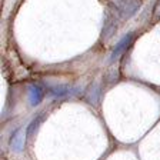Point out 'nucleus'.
Listing matches in <instances>:
<instances>
[{
  "label": "nucleus",
  "instance_id": "1",
  "mask_svg": "<svg viewBox=\"0 0 160 160\" xmlns=\"http://www.w3.org/2000/svg\"><path fill=\"white\" fill-rule=\"evenodd\" d=\"M26 133L27 129L26 127H20L13 133L12 139H10V149L16 152V153H20L23 152L24 149V140H26Z\"/></svg>",
  "mask_w": 160,
  "mask_h": 160
},
{
  "label": "nucleus",
  "instance_id": "2",
  "mask_svg": "<svg viewBox=\"0 0 160 160\" xmlns=\"http://www.w3.org/2000/svg\"><path fill=\"white\" fill-rule=\"evenodd\" d=\"M44 97V90L42 89V86L39 84H32L29 87V92H27V99H29L30 106H39L42 103V100Z\"/></svg>",
  "mask_w": 160,
  "mask_h": 160
},
{
  "label": "nucleus",
  "instance_id": "3",
  "mask_svg": "<svg viewBox=\"0 0 160 160\" xmlns=\"http://www.w3.org/2000/svg\"><path fill=\"white\" fill-rule=\"evenodd\" d=\"M47 93L52 97H56V99H62V97L66 96H72V94H76V89L70 86H64V84H56V86H49V92Z\"/></svg>",
  "mask_w": 160,
  "mask_h": 160
},
{
  "label": "nucleus",
  "instance_id": "4",
  "mask_svg": "<svg viewBox=\"0 0 160 160\" xmlns=\"http://www.w3.org/2000/svg\"><path fill=\"white\" fill-rule=\"evenodd\" d=\"M132 40H133V33H127L126 36L123 37V39L120 40L119 43L116 44V47H114V50H113V53H112V56H110V62L116 60L117 56H120V54L123 53L124 50L127 49V46L132 43Z\"/></svg>",
  "mask_w": 160,
  "mask_h": 160
},
{
  "label": "nucleus",
  "instance_id": "5",
  "mask_svg": "<svg viewBox=\"0 0 160 160\" xmlns=\"http://www.w3.org/2000/svg\"><path fill=\"white\" fill-rule=\"evenodd\" d=\"M42 120H43V116H40L39 119H34L32 123H30V126L27 127V134H32L34 132V130L37 129V126H39L40 123H42Z\"/></svg>",
  "mask_w": 160,
  "mask_h": 160
},
{
  "label": "nucleus",
  "instance_id": "6",
  "mask_svg": "<svg viewBox=\"0 0 160 160\" xmlns=\"http://www.w3.org/2000/svg\"><path fill=\"white\" fill-rule=\"evenodd\" d=\"M156 14L160 16V0H159V3H157V6H156Z\"/></svg>",
  "mask_w": 160,
  "mask_h": 160
}]
</instances>
